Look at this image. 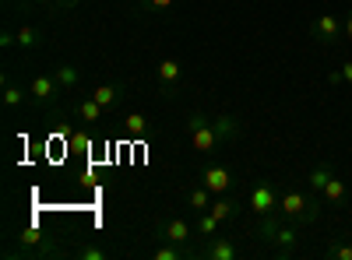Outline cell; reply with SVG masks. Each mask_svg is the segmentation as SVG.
<instances>
[{
    "instance_id": "6da1fadb",
    "label": "cell",
    "mask_w": 352,
    "mask_h": 260,
    "mask_svg": "<svg viewBox=\"0 0 352 260\" xmlns=\"http://www.w3.org/2000/svg\"><path fill=\"white\" fill-rule=\"evenodd\" d=\"M254 236H257L264 246H272L278 260L296 257V250H300V243H303V236H300V225H296V222H289L282 211H272V215H257Z\"/></svg>"
},
{
    "instance_id": "7a4b0ae2",
    "label": "cell",
    "mask_w": 352,
    "mask_h": 260,
    "mask_svg": "<svg viewBox=\"0 0 352 260\" xmlns=\"http://www.w3.org/2000/svg\"><path fill=\"white\" fill-rule=\"evenodd\" d=\"M278 211H282L289 222H296V225H314V222L320 218V193L289 187V190H282V197H278Z\"/></svg>"
},
{
    "instance_id": "3957f363",
    "label": "cell",
    "mask_w": 352,
    "mask_h": 260,
    "mask_svg": "<svg viewBox=\"0 0 352 260\" xmlns=\"http://www.w3.org/2000/svg\"><path fill=\"white\" fill-rule=\"evenodd\" d=\"M187 137H190V148L201 152V155L215 152L219 144H222V137L212 127V117H208V113H201V109H194L190 117H187Z\"/></svg>"
},
{
    "instance_id": "277c9868",
    "label": "cell",
    "mask_w": 352,
    "mask_h": 260,
    "mask_svg": "<svg viewBox=\"0 0 352 260\" xmlns=\"http://www.w3.org/2000/svg\"><path fill=\"white\" fill-rule=\"evenodd\" d=\"M278 190H275V183L272 180H254V187L247 190V208L254 211V215H272V211H278Z\"/></svg>"
},
{
    "instance_id": "5b68a950",
    "label": "cell",
    "mask_w": 352,
    "mask_h": 260,
    "mask_svg": "<svg viewBox=\"0 0 352 260\" xmlns=\"http://www.w3.org/2000/svg\"><path fill=\"white\" fill-rule=\"evenodd\" d=\"M197 257H208V260H240V257H243V246H240L236 236L215 233V236L204 239V246L197 250Z\"/></svg>"
},
{
    "instance_id": "8992f818",
    "label": "cell",
    "mask_w": 352,
    "mask_h": 260,
    "mask_svg": "<svg viewBox=\"0 0 352 260\" xmlns=\"http://www.w3.org/2000/svg\"><path fill=\"white\" fill-rule=\"evenodd\" d=\"M60 92H64V88H60V81H56L53 74H36L32 84H28V95H32L36 106H53Z\"/></svg>"
},
{
    "instance_id": "52a82bcc",
    "label": "cell",
    "mask_w": 352,
    "mask_h": 260,
    "mask_svg": "<svg viewBox=\"0 0 352 260\" xmlns=\"http://www.w3.org/2000/svg\"><path fill=\"white\" fill-rule=\"evenodd\" d=\"M155 233H159V239H166V243H190L197 233H194V225L187 222V218H162L159 225H155Z\"/></svg>"
},
{
    "instance_id": "ba28073f",
    "label": "cell",
    "mask_w": 352,
    "mask_h": 260,
    "mask_svg": "<svg viewBox=\"0 0 352 260\" xmlns=\"http://www.w3.org/2000/svg\"><path fill=\"white\" fill-rule=\"evenodd\" d=\"M197 180L208 187L215 197H222V193H229V187H232V172H229L226 165H204V169L197 172Z\"/></svg>"
},
{
    "instance_id": "9c48e42d",
    "label": "cell",
    "mask_w": 352,
    "mask_h": 260,
    "mask_svg": "<svg viewBox=\"0 0 352 260\" xmlns=\"http://www.w3.org/2000/svg\"><path fill=\"white\" fill-rule=\"evenodd\" d=\"M314 39L320 43V46H335L338 39H342V21L335 18V14H320L317 21H314Z\"/></svg>"
},
{
    "instance_id": "30bf717a",
    "label": "cell",
    "mask_w": 352,
    "mask_h": 260,
    "mask_svg": "<svg viewBox=\"0 0 352 260\" xmlns=\"http://www.w3.org/2000/svg\"><path fill=\"white\" fill-rule=\"evenodd\" d=\"M124 92H127V84H124V81H109V84H96V88L88 92V95H92L102 109H113V106H120Z\"/></svg>"
},
{
    "instance_id": "8fae6325",
    "label": "cell",
    "mask_w": 352,
    "mask_h": 260,
    "mask_svg": "<svg viewBox=\"0 0 352 260\" xmlns=\"http://www.w3.org/2000/svg\"><path fill=\"white\" fill-rule=\"evenodd\" d=\"M212 127H215V134L222 137V144L243 137V120L232 117V113H219V117H212Z\"/></svg>"
},
{
    "instance_id": "7c38bea8",
    "label": "cell",
    "mask_w": 352,
    "mask_h": 260,
    "mask_svg": "<svg viewBox=\"0 0 352 260\" xmlns=\"http://www.w3.org/2000/svg\"><path fill=\"white\" fill-rule=\"evenodd\" d=\"M18 253H21V257H32V260H50V257H64L67 250H64L60 243H53V239L46 236L43 243H36V246H21V250H11L8 257H18Z\"/></svg>"
},
{
    "instance_id": "4fadbf2b",
    "label": "cell",
    "mask_w": 352,
    "mask_h": 260,
    "mask_svg": "<svg viewBox=\"0 0 352 260\" xmlns=\"http://www.w3.org/2000/svg\"><path fill=\"white\" fill-rule=\"evenodd\" d=\"M180 74H184V67H180V60H173V56L159 60V67H155V81L162 84V92L176 88V84H180Z\"/></svg>"
},
{
    "instance_id": "5bb4252c",
    "label": "cell",
    "mask_w": 352,
    "mask_h": 260,
    "mask_svg": "<svg viewBox=\"0 0 352 260\" xmlns=\"http://www.w3.org/2000/svg\"><path fill=\"white\" fill-rule=\"evenodd\" d=\"M102 113H106V109H102L92 95H81V99L74 102V117H78L81 123H88V127L99 123V120H102Z\"/></svg>"
},
{
    "instance_id": "9a60e30c",
    "label": "cell",
    "mask_w": 352,
    "mask_h": 260,
    "mask_svg": "<svg viewBox=\"0 0 352 260\" xmlns=\"http://www.w3.org/2000/svg\"><path fill=\"white\" fill-rule=\"evenodd\" d=\"M124 134L131 141H144L152 134V120L144 117V113H127V117H124Z\"/></svg>"
},
{
    "instance_id": "2e32d148",
    "label": "cell",
    "mask_w": 352,
    "mask_h": 260,
    "mask_svg": "<svg viewBox=\"0 0 352 260\" xmlns=\"http://www.w3.org/2000/svg\"><path fill=\"white\" fill-rule=\"evenodd\" d=\"M152 257L155 260H187V257H197V250L190 243H166L162 239V246H155Z\"/></svg>"
},
{
    "instance_id": "e0dca14e",
    "label": "cell",
    "mask_w": 352,
    "mask_h": 260,
    "mask_svg": "<svg viewBox=\"0 0 352 260\" xmlns=\"http://www.w3.org/2000/svg\"><path fill=\"white\" fill-rule=\"evenodd\" d=\"M219 222H232V218H240V211H243V204H240V200H232V197H215L212 200V208H208Z\"/></svg>"
},
{
    "instance_id": "ac0fdd59",
    "label": "cell",
    "mask_w": 352,
    "mask_h": 260,
    "mask_svg": "<svg viewBox=\"0 0 352 260\" xmlns=\"http://www.w3.org/2000/svg\"><path fill=\"white\" fill-rule=\"evenodd\" d=\"M43 39H46V32H43V28H36V25H21L18 28V49L21 53H36L43 46Z\"/></svg>"
},
{
    "instance_id": "d6986e66",
    "label": "cell",
    "mask_w": 352,
    "mask_h": 260,
    "mask_svg": "<svg viewBox=\"0 0 352 260\" xmlns=\"http://www.w3.org/2000/svg\"><path fill=\"white\" fill-rule=\"evenodd\" d=\"M212 200H215V193L204 187V183H197V187H190L187 190V204H190V211L194 215H201V211H208L212 208Z\"/></svg>"
},
{
    "instance_id": "ffe728a7",
    "label": "cell",
    "mask_w": 352,
    "mask_h": 260,
    "mask_svg": "<svg viewBox=\"0 0 352 260\" xmlns=\"http://www.w3.org/2000/svg\"><path fill=\"white\" fill-rule=\"evenodd\" d=\"M320 200H328V204H345L349 200V187H345V180H338V172L328 180V187L320 190Z\"/></svg>"
},
{
    "instance_id": "44dd1931",
    "label": "cell",
    "mask_w": 352,
    "mask_h": 260,
    "mask_svg": "<svg viewBox=\"0 0 352 260\" xmlns=\"http://www.w3.org/2000/svg\"><path fill=\"white\" fill-rule=\"evenodd\" d=\"M335 176V169L328 165V162H317L314 169H310V176H307V187L314 190V193H320V190H324L328 187V180Z\"/></svg>"
},
{
    "instance_id": "7402d4cb",
    "label": "cell",
    "mask_w": 352,
    "mask_h": 260,
    "mask_svg": "<svg viewBox=\"0 0 352 260\" xmlns=\"http://www.w3.org/2000/svg\"><path fill=\"white\" fill-rule=\"evenodd\" d=\"M53 78L60 81L64 92H74L78 84H81V74H78V67H71V64H56V67H53Z\"/></svg>"
},
{
    "instance_id": "603a6c76",
    "label": "cell",
    "mask_w": 352,
    "mask_h": 260,
    "mask_svg": "<svg viewBox=\"0 0 352 260\" xmlns=\"http://www.w3.org/2000/svg\"><path fill=\"white\" fill-rule=\"evenodd\" d=\"M25 88H18V84L11 81V74H4V109H21L25 106Z\"/></svg>"
},
{
    "instance_id": "cb8c5ba5",
    "label": "cell",
    "mask_w": 352,
    "mask_h": 260,
    "mask_svg": "<svg viewBox=\"0 0 352 260\" xmlns=\"http://www.w3.org/2000/svg\"><path fill=\"white\" fill-rule=\"evenodd\" d=\"M219 225H222V222H219L212 211H201V215L194 218V233H197L201 239H208V236H215V233H219Z\"/></svg>"
},
{
    "instance_id": "d4e9b609",
    "label": "cell",
    "mask_w": 352,
    "mask_h": 260,
    "mask_svg": "<svg viewBox=\"0 0 352 260\" xmlns=\"http://www.w3.org/2000/svg\"><path fill=\"white\" fill-rule=\"evenodd\" d=\"M324 253H328L331 260H352V243H349V239H331Z\"/></svg>"
},
{
    "instance_id": "484cf974",
    "label": "cell",
    "mask_w": 352,
    "mask_h": 260,
    "mask_svg": "<svg viewBox=\"0 0 352 260\" xmlns=\"http://www.w3.org/2000/svg\"><path fill=\"white\" fill-rule=\"evenodd\" d=\"M78 257H81V260H106V257H109V250H106V246H92V243H88V246H78Z\"/></svg>"
},
{
    "instance_id": "4316f807",
    "label": "cell",
    "mask_w": 352,
    "mask_h": 260,
    "mask_svg": "<svg viewBox=\"0 0 352 260\" xmlns=\"http://www.w3.org/2000/svg\"><path fill=\"white\" fill-rule=\"evenodd\" d=\"M141 4H144V11H169L176 0H141Z\"/></svg>"
},
{
    "instance_id": "83f0119b",
    "label": "cell",
    "mask_w": 352,
    "mask_h": 260,
    "mask_svg": "<svg viewBox=\"0 0 352 260\" xmlns=\"http://www.w3.org/2000/svg\"><path fill=\"white\" fill-rule=\"evenodd\" d=\"M342 39H349V43H352V11L342 18Z\"/></svg>"
},
{
    "instance_id": "f1b7e54d",
    "label": "cell",
    "mask_w": 352,
    "mask_h": 260,
    "mask_svg": "<svg viewBox=\"0 0 352 260\" xmlns=\"http://www.w3.org/2000/svg\"><path fill=\"white\" fill-rule=\"evenodd\" d=\"M74 148H81V152L92 148V141H88V134H74Z\"/></svg>"
},
{
    "instance_id": "f546056e",
    "label": "cell",
    "mask_w": 352,
    "mask_h": 260,
    "mask_svg": "<svg viewBox=\"0 0 352 260\" xmlns=\"http://www.w3.org/2000/svg\"><path fill=\"white\" fill-rule=\"evenodd\" d=\"M328 84H331V88H335V84H345V78H342V67H335V71L328 74Z\"/></svg>"
},
{
    "instance_id": "4dcf8cb0",
    "label": "cell",
    "mask_w": 352,
    "mask_h": 260,
    "mask_svg": "<svg viewBox=\"0 0 352 260\" xmlns=\"http://www.w3.org/2000/svg\"><path fill=\"white\" fill-rule=\"evenodd\" d=\"M74 4H78V0H53V8H56V11H71Z\"/></svg>"
},
{
    "instance_id": "1f68e13d",
    "label": "cell",
    "mask_w": 352,
    "mask_h": 260,
    "mask_svg": "<svg viewBox=\"0 0 352 260\" xmlns=\"http://www.w3.org/2000/svg\"><path fill=\"white\" fill-rule=\"evenodd\" d=\"M342 78H345V84H352V60L342 64Z\"/></svg>"
},
{
    "instance_id": "d6a6232c",
    "label": "cell",
    "mask_w": 352,
    "mask_h": 260,
    "mask_svg": "<svg viewBox=\"0 0 352 260\" xmlns=\"http://www.w3.org/2000/svg\"><path fill=\"white\" fill-rule=\"evenodd\" d=\"M32 4H50V0H32Z\"/></svg>"
}]
</instances>
